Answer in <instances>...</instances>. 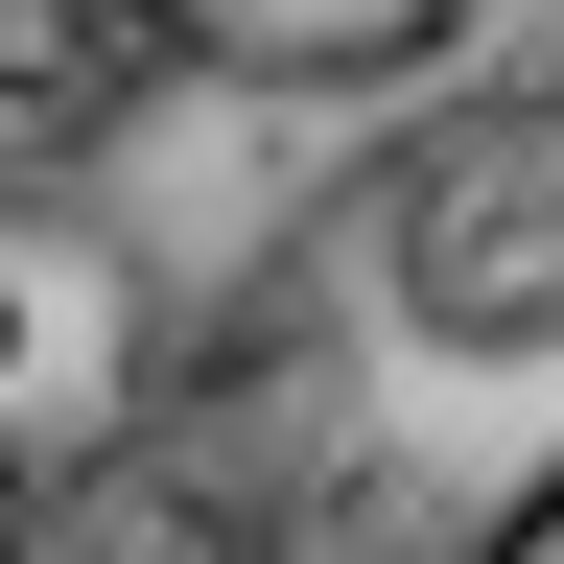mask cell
Returning a JSON list of instances; mask_svg holds the SVG:
<instances>
[{
  "mask_svg": "<svg viewBox=\"0 0 564 564\" xmlns=\"http://www.w3.org/2000/svg\"><path fill=\"white\" fill-rule=\"evenodd\" d=\"M377 282L423 352H564V95H470L400 141L377 188Z\"/></svg>",
  "mask_w": 564,
  "mask_h": 564,
  "instance_id": "obj_1",
  "label": "cell"
},
{
  "mask_svg": "<svg viewBox=\"0 0 564 564\" xmlns=\"http://www.w3.org/2000/svg\"><path fill=\"white\" fill-rule=\"evenodd\" d=\"M141 400H165V282H141L70 188H0V447L118 470Z\"/></svg>",
  "mask_w": 564,
  "mask_h": 564,
  "instance_id": "obj_2",
  "label": "cell"
},
{
  "mask_svg": "<svg viewBox=\"0 0 564 564\" xmlns=\"http://www.w3.org/2000/svg\"><path fill=\"white\" fill-rule=\"evenodd\" d=\"M141 24L212 95H423L470 47V0H141Z\"/></svg>",
  "mask_w": 564,
  "mask_h": 564,
  "instance_id": "obj_3",
  "label": "cell"
},
{
  "mask_svg": "<svg viewBox=\"0 0 564 564\" xmlns=\"http://www.w3.org/2000/svg\"><path fill=\"white\" fill-rule=\"evenodd\" d=\"M141 70H165V24H141V0H0V118H24L47 165H70V141H118Z\"/></svg>",
  "mask_w": 564,
  "mask_h": 564,
  "instance_id": "obj_4",
  "label": "cell"
},
{
  "mask_svg": "<svg viewBox=\"0 0 564 564\" xmlns=\"http://www.w3.org/2000/svg\"><path fill=\"white\" fill-rule=\"evenodd\" d=\"M47 541H70V470H47V447H0V564H47Z\"/></svg>",
  "mask_w": 564,
  "mask_h": 564,
  "instance_id": "obj_5",
  "label": "cell"
},
{
  "mask_svg": "<svg viewBox=\"0 0 564 564\" xmlns=\"http://www.w3.org/2000/svg\"><path fill=\"white\" fill-rule=\"evenodd\" d=\"M470 564H564V470H541V494H518V518H494Z\"/></svg>",
  "mask_w": 564,
  "mask_h": 564,
  "instance_id": "obj_6",
  "label": "cell"
}]
</instances>
